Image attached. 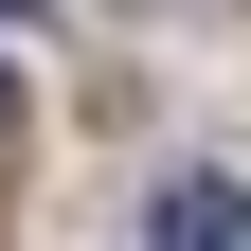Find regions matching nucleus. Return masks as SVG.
I'll use <instances>...</instances> for the list:
<instances>
[{
	"label": "nucleus",
	"instance_id": "f03ea898",
	"mask_svg": "<svg viewBox=\"0 0 251 251\" xmlns=\"http://www.w3.org/2000/svg\"><path fill=\"white\" fill-rule=\"evenodd\" d=\"M0 144H18V72H0Z\"/></svg>",
	"mask_w": 251,
	"mask_h": 251
},
{
	"label": "nucleus",
	"instance_id": "7ed1b4c3",
	"mask_svg": "<svg viewBox=\"0 0 251 251\" xmlns=\"http://www.w3.org/2000/svg\"><path fill=\"white\" fill-rule=\"evenodd\" d=\"M0 18H18V0H0Z\"/></svg>",
	"mask_w": 251,
	"mask_h": 251
},
{
	"label": "nucleus",
	"instance_id": "f257e3e1",
	"mask_svg": "<svg viewBox=\"0 0 251 251\" xmlns=\"http://www.w3.org/2000/svg\"><path fill=\"white\" fill-rule=\"evenodd\" d=\"M144 251H251V179H162Z\"/></svg>",
	"mask_w": 251,
	"mask_h": 251
}]
</instances>
